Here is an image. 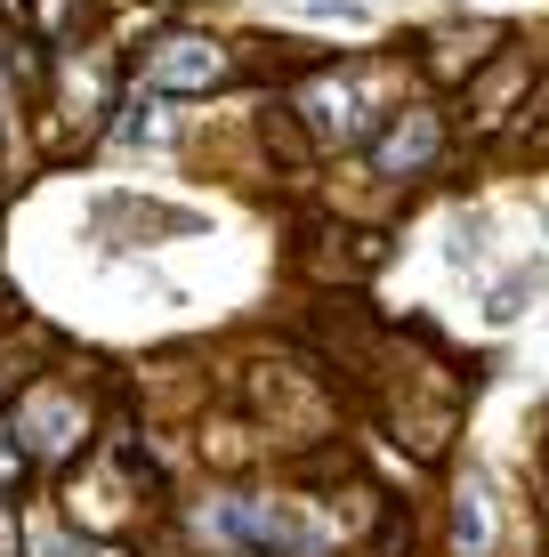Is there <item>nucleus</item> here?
Masks as SVG:
<instances>
[{
    "label": "nucleus",
    "mask_w": 549,
    "mask_h": 557,
    "mask_svg": "<svg viewBox=\"0 0 549 557\" xmlns=\"http://www.w3.org/2000/svg\"><path fill=\"white\" fill-rule=\"evenodd\" d=\"M202 525H211L219 542L251 549V557H332L339 549V525H332L324 509L275 502V493H226Z\"/></svg>",
    "instance_id": "nucleus-1"
},
{
    "label": "nucleus",
    "mask_w": 549,
    "mask_h": 557,
    "mask_svg": "<svg viewBox=\"0 0 549 557\" xmlns=\"http://www.w3.org/2000/svg\"><path fill=\"white\" fill-rule=\"evenodd\" d=\"M372 113H380V82H372V73H355V65L315 73V82L299 89V122H308L324 146L364 138V122H372Z\"/></svg>",
    "instance_id": "nucleus-2"
},
{
    "label": "nucleus",
    "mask_w": 549,
    "mask_h": 557,
    "mask_svg": "<svg viewBox=\"0 0 549 557\" xmlns=\"http://www.w3.org/2000/svg\"><path fill=\"white\" fill-rule=\"evenodd\" d=\"M501 542V509H494V476L461 469L452 476V557H494Z\"/></svg>",
    "instance_id": "nucleus-3"
},
{
    "label": "nucleus",
    "mask_w": 549,
    "mask_h": 557,
    "mask_svg": "<svg viewBox=\"0 0 549 557\" xmlns=\"http://www.w3.org/2000/svg\"><path fill=\"white\" fill-rule=\"evenodd\" d=\"M437 146H445V122L428 106H404V113H396V129H380L372 162H380V178H421V170L437 162Z\"/></svg>",
    "instance_id": "nucleus-4"
},
{
    "label": "nucleus",
    "mask_w": 549,
    "mask_h": 557,
    "mask_svg": "<svg viewBox=\"0 0 549 557\" xmlns=\"http://www.w3.org/2000/svg\"><path fill=\"white\" fill-rule=\"evenodd\" d=\"M226 73V49L202 41V33H170V41L146 57V89H211Z\"/></svg>",
    "instance_id": "nucleus-5"
},
{
    "label": "nucleus",
    "mask_w": 549,
    "mask_h": 557,
    "mask_svg": "<svg viewBox=\"0 0 549 557\" xmlns=\"http://www.w3.org/2000/svg\"><path fill=\"white\" fill-rule=\"evenodd\" d=\"M25 429H33V445H49V453H65L73 436H82V412H65L57 396H41V405L25 412Z\"/></svg>",
    "instance_id": "nucleus-6"
},
{
    "label": "nucleus",
    "mask_w": 549,
    "mask_h": 557,
    "mask_svg": "<svg viewBox=\"0 0 549 557\" xmlns=\"http://www.w3.org/2000/svg\"><path fill=\"white\" fill-rule=\"evenodd\" d=\"M122 146H154L162 138V113H154V98H129V113H122V129H113Z\"/></svg>",
    "instance_id": "nucleus-7"
},
{
    "label": "nucleus",
    "mask_w": 549,
    "mask_h": 557,
    "mask_svg": "<svg viewBox=\"0 0 549 557\" xmlns=\"http://www.w3.org/2000/svg\"><path fill=\"white\" fill-rule=\"evenodd\" d=\"M33 549H41V557H113V549H89V542H73V533H57V525H49Z\"/></svg>",
    "instance_id": "nucleus-8"
},
{
    "label": "nucleus",
    "mask_w": 549,
    "mask_h": 557,
    "mask_svg": "<svg viewBox=\"0 0 549 557\" xmlns=\"http://www.w3.org/2000/svg\"><path fill=\"white\" fill-rule=\"evenodd\" d=\"M16 469H25V445H16V436H9V420H0V485H9Z\"/></svg>",
    "instance_id": "nucleus-9"
}]
</instances>
